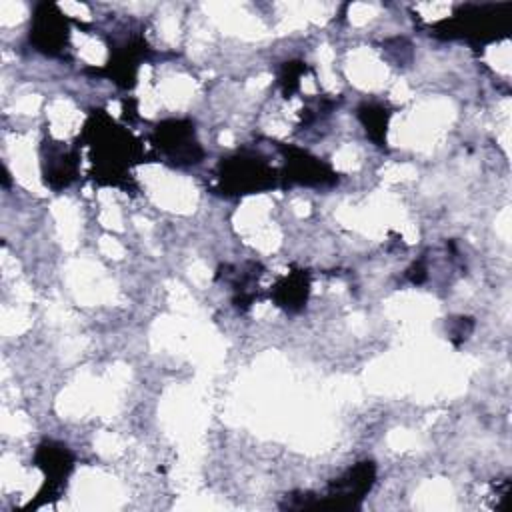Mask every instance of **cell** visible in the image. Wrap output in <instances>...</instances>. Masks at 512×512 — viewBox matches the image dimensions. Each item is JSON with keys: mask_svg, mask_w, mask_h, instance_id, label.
<instances>
[{"mask_svg": "<svg viewBox=\"0 0 512 512\" xmlns=\"http://www.w3.org/2000/svg\"><path fill=\"white\" fill-rule=\"evenodd\" d=\"M156 134H158L156 146L172 164L188 166V164L200 162L202 150L194 140V130L190 124L172 120L168 124H162V128L158 126Z\"/></svg>", "mask_w": 512, "mask_h": 512, "instance_id": "6da1fadb", "label": "cell"}, {"mask_svg": "<svg viewBox=\"0 0 512 512\" xmlns=\"http://www.w3.org/2000/svg\"><path fill=\"white\" fill-rule=\"evenodd\" d=\"M372 482H374V464L362 462L350 468L340 480H336L328 488V494H326L328 502L324 506H330V508L354 506V502L360 500L366 490H370Z\"/></svg>", "mask_w": 512, "mask_h": 512, "instance_id": "7a4b0ae2", "label": "cell"}, {"mask_svg": "<svg viewBox=\"0 0 512 512\" xmlns=\"http://www.w3.org/2000/svg\"><path fill=\"white\" fill-rule=\"evenodd\" d=\"M66 32H68L66 22H64V18H60L56 8L42 4L36 12L34 26L30 30V38L34 40L38 50H42L46 54H54V52L62 50V46L66 44V36H68Z\"/></svg>", "mask_w": 512, "mask_h": 512, "instance_id": "3957f363", "label": "cell"}, {"mask_svg": "<svg viewBox=\"0 0 512 512\" xmlns=\"http://www.w3.org/2000/svg\"><path fill=\"white\" fill-rule=\"evenodd\" d=\"M386 122H388V112L382 106H368L364 112V126L370 132L374 140H382L386 132Z\"/></svg>", "mask_w": 512, "mask_h": 512, "instance_id": "277c9868", "label": "cell"}]
</instances>
